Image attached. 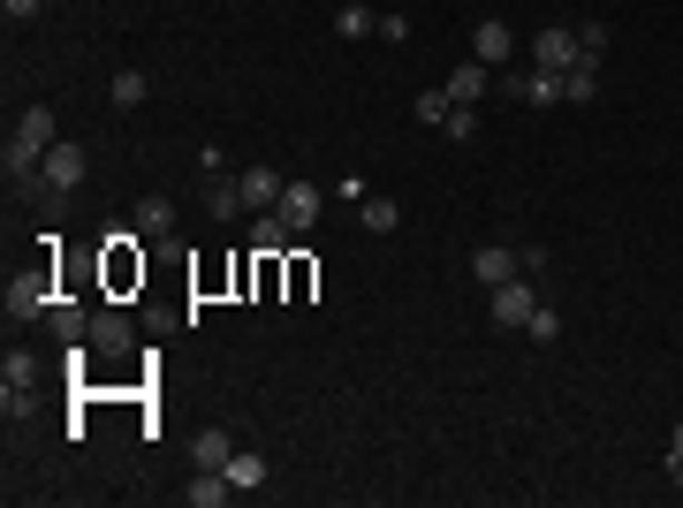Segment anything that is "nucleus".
I'll return each mask as SVG.
<instances>
[{
	"label": "nucleus",
	"instance_id": "1",
	"mask_svg": "<svg viewBox=\"0 0 683 508\" xmlns=\"http://www.w3.org/2000/svg\"><path fill=\"white\" fill-rule=\"evenodd\" d=\"M77 182H85V145H46V175L31 182V190H39V206H61Z\"/></svg>",
	"mask_w": 683,
	"mask_h": 508
},
{
	"label": "nucleus",
	"instance_id": "2",
	"mask_svg": "<svg viewBox=\"0 0 683 508\" xmlns=\"http://www.w3.org/2000/svg\"><path fill=\"white\" fill-rule=\"evenodd\" d=\"M486 297H494V327H524L540 311V273H516L502 289H486Z\"/></svg>",
	"mask_w": 683,
	"mask_h": 508
},
{
	"label": "nucleus",
	"instance_id": "3",
	"mask_svg": "<svg viewBox=\"0 0 683 508\" xmlns=\"http://www.w3.org/2000/svg\"><path fill=\"white\" fill-rule=\"evenodd\" d=\"M31 387H39V357H31V349H8V357H0V410L16 418V410L31 402Z\"/></svg>",
	"mask_w": 683,
	"mask_h": 508
},
{
	"label": "nucleus",
	"instance_id": "4",
	"mask_svg": "<svg viewBox=\"0 0 683 508\" xmlns=\"http://www.w3.org/2000/svg\"><path fill=\"white\" fill-rule=\"evenodd\" d=\"M577 61H585V46H577V31H570V23H547V31H540V39H532V69H577Z\"/></svg>",
	"mask_w": 683,
	"mask_h": 508
},
{
	"label": "nucleus",
	"instance_id": "5",
	"mask_svg": "<svg viewBox=\"0 0 683 508\" xmlns=\"http://www.w3.org/2000/svg\"><path fill=\"white\" fill-rule=\"evenodd\" d=\"M46 311H53V281L46 273H16L8 281V327L16 319H46Z\"/></svg>",
	"mask_w": 683,
	"mask_h": 508
},
{
	"label": "nucleus",
	"instance_id": "6",
	"mask_svg": "<svg viewBox=\"0 0 683 508\" xmlns=\"http://www.w3.org/2000/svg\"><path fill=\"white\" fill-rule=\"evenodd\" d=\"M91 349H99V357H129V341H137V327H129V311H115V303H99V311H91Z\"/></svg>",
	"mask_w": 683,
	"mask_h": 508
},
{
	"label": "nucleus",
	"instance_id": "7",
	"mask_svg": "<svg viewBox=\"0 0 683 508\" xmlns=\"http://www.w3.org/2000/svg\"><path fill=\"white\" fill-rule=\"evenodd\" d=\"M471 273H478L486 289H502V281L524 273V258H516V243H478V251H471Z\"/></svg>",
	"mask_w": 683,
	"mask_h": 508
},
{
	"label": "nucleus",
	"instance_id": "8",
	"mask_svg": "<svg viewBox=\"0 0 683 508\" xmlns=\"http://www.w3.org/2000/svg\"><path fill=\"white\" fill-rule=\"evenodd\" d=\"M516 53V39H509V23L502 16H486V23H471V61H486V69H502Z\"/></svg>",
	"mask_w": 683,
	"mask_h": 508
},
{
	"label": "nucleus",
	"instance_id": "9",
	"mask_svg": "<svg viewBox=\"0 0 683 508\" xmlns=\"http://www.w3.org/2000/svg\"><path fill=\"white\" fill-rule=\"evenodd\" d=\"M198 206L214 212V220H236V212H244V182H236L228 168H220V175H206V182H198Z\"/></svg>",
	"mask_w": 683,
	"mask_h": 508
},
{
	"label": "nucleus",
	"instance_id": "10",
	"mask_svg": "<svg viewBox=\"0 0 683 508\" xmlns=\"http://www.w3.org/2000/svg\"><path fill=\"white\" fill-rule=\"evenodd\" d=\"M486 84H494V69H486V61H456V69H448V99H456V107H478V99H486Z\"/></svg>",
	"mask_w": 683,
	"mask_h": 508
},
{
	"label": "nucleus",
	"instance_id": "11",
	"mask_svg": "<svg viewBox=\"0 0 683 508\" xmlns=\"http://www.w3.org/2000/svg\"><path fill=\"white\" fill-rule=\"evenodd\" d=\"M236 182H244V212H274L281 190H289V175H274V168H251V175H236Z\"/></svg>",
	"mask_w": 683,
	"mask_h": 508
},
{
	"label": "nucleus",
	"instance_id": "12",
	"mask_svg": "<svg viewBox=\"0 0 683 508\" xmlns=\"http://www.w3.org/2000/svg\"><path fill=\"white\" fill-rule=\"evenodd\" d=\"M509 91L524 99V107H555V99H562V77H555V69H516Z\"/></svg>",
	"mask_w": 683,
	"mask_h": 508
},
{
	"label": "nucleus",
	"instance_id": "13",
	"mask_svg": "<svg viewBox=\"0 0 683 508\" xmlns=\"http://www.w3.org/2000/svg\"><path fill=\"white\" fill-rule=\"evenodd\" d=\"M274 212H281V220H289V228L304 236V228L319 220V182H289V190H281V206H274Z\"/></svg>",
	"mask_w": 683,
	"mask_h": 508
},
{
	"label": "nucleus",
	"instance_id": "14",
	"mask_svg": "<svg viewBox=\"0 0 683 508\" xmlns=\"http://www.w3.org/2000/svg\"><path fill=\"white\" fill-rule=\"evenodd\" d=\"M182 501H190V508H220V501H236V486H228V470H190Z\"/></svg>",
	"mask_w": 683,
	"mask_h": 508
},
{
	"label": "nucleus",
	"instance_id": "15",
	"mask_svg": "<svg viewBox=\"0 0 683 508\" xmlns=\"http://www.w3.org/2000/svg\"><path fill=\"white\" fill-rule=\"evenodd\" d=\"M46 327H53V341H85L91 335V311L77 297H53V311H46Z\"/></svg>",
	"mask_w": 683,
	"mask_h": 508
},
{
	"label": "nucleus",
	"instance_id": "16",
	"mask_svg": "<svg viewBox=\"0 0 683 508\" xmlns=\"http://www.w3.org/2000/svg\"><path fill=\"white\" fill-rule=\"evenodd\" d=\"M137 236H175V198H137Z\"/></svg>",
	"mask_w": 683,
	"mask_h": 508
},
{
	"label": "nucleus",
	"instance_id": "17",
	"mask_svg": "<svg viewBox=\"0 0 683 508\" xmlns=\"http://www.w3.org/2000/svg\"><path fill=\"white\" fill-rule=\"evenodd\" d=\"M228 486H236V494H258V486H266V456H258V448H236V456H228Z\"/></svg>",
	"mask_w": 683,
	"mask_h": 508
},
{
	"label": "nucleus",
	"instance_id": "18",
	"mask_svg": "<svg viewBox=\"0 0 683 508\" xmlns=\"http://www.w3.org/2000/svg\"><path fill=\"white\" fill-rule=\"evenodd\" d=\"M251 243H258V251H266V258H281V251H289V243H297V228H289V220H281V212H258Z\"/></svg>",
	"mask_w": 683,
	"mask_h": 508
},
{
	"label": "nucleus",
	"instance_id": "19",
	"mask_svg": "<svg viewBox=\"0 0 683 508\" xmlns=\"http://www.w3.org/2000/svg\"><path fill=\"white\" fill-rule=\"evenodd\" d=\"M562 99H577V107H593V99H600V69H593V61L562 69Z\"/></svg>",
	"mask_w": 683,
	"mask_h": 508
},
{
	"label": "nucleus",
	"instance_id": "20",
	"mask_svg": "<svg viewBox=\"0 0 683 508\" xmlns=\"http://www.w3.org/2000/svg\"><path fill=\"white\" fill-rule=\"evenodd\" d=\"M228 456H236V440H228L220 425H206V432H198V470H228Z\"/></svg>",
	"mask_w": 683,
	"mask_h": 508
},
{
	"label": "nucleus",
	"instance_id": "21",
	"mask_svg": "<svg viewBox=\"0 0 683 508\" xmlns=\"http://www.w3.org/2000/svg\"><path fill=\"white\" fill-rule=\"evenodd\" d=\"M16 137H31V145H61V137H53V107H23V114H16Z\"/></svg>",
	"mask_w": 683,
	"mask_h": 508
},
{
	"label": "nucleus",
	"instance_id": "22",
	"mask_svg": "<svg viewBox=\"0 0 683 508\" xmlns=\"http://www.w3.org/2000/svg\"><path fill=\"white\" fill-rule=\"evenodd\" d=\"M357 220H365L373 236H395V228H403V206H395V198H365V206H357Z\"/></svg>",
	"mask_w": 683,
	"mask_h": 508
},
{
	"label": "nucleus",
	"instance_id": "23",
	"mask_svg": "<svg viewBox=\"0 0 683 508\" xmlns=\"http://www.w3.org/2000/svg\"><path fill=\"white\" fill-rule=\"evenodd\" d=\"M373 23H380V16H373L365 0H342V8H335V31H342V39H365Z\"/></svg>",
	"mask_w": 683,
	"mask_h": 508
},
{
	"label": "nucleus",
	"instance_id": "24",
	"mask_svg": "<svg viewBox=\"0 0 683 508\" xmlns=\"http://www.w3.org/2000/svg\"><path fill=\"white\" fill-rule=\"evenodd\" d=\"M145 91H152V77H145V69H122V77H115V107H145Z\"/></svg>",
	"mask_w": 683,
	"mask_h": 508
},
{
	"label": "nucleus",
	"instance_id": "25",
	"mask_svg": "<svg viewBox=\"0 0 683 508\" xmlns=\"http://www.w3.org/2000/svg\"><path fill=\"white\" fill-rule=\"evenodd\" d=\"M137 273H145V266H137V258H129V236H122V243H115V258H107V281H115V289H129V281H137Z\"/></svg>",
	"mask_w": 683,
	"mask_h": 508
},
{
	"label": "nucleus",
	"instance_id": "26",
	"mask_svg": "<svg viewBox=\"0 0 683 508\" xmlns=\"http://www.w3.org/2000/svg\"><path fill=\"white\" fill-rule=\"evenodd\" d=\"M524 335H532V341H555L562 335V311H555V303H540V311L524 319Z\"/></svg>",
	"mask_w": 683,
	"mask_h": 508
},
{
	"label": "nucleus",
	"instance_id": "27",
	"mask_svg": "<svg viewBox=\"0 0 683 508\" xmlns=\"http://www.w3.org/2000/svg\"><path fill=\"white\" fill-rule=\"evenodd\" d=\"M441 137H456V145H464V137H478V107H448V122H441Z\"/></svg>",
	"mask_w": 683,
	"mask_h": 508
},
{
	"label": "nucleus",
	"instance_id": "28",
	"mask_svg": "<svg viewBox=\"0 0 683 508\" xmlns=\"http://www.w3.org/2000/svg\"><path fill=\"white\" fill-rule=\"evenodd\" d=\"M448 107H456V99H448V91H418V122H448Z\"/></svg>",
	"mask_w": 683,
	"mask_h": 508
},
{
	"label": "nucleus",
	"instance_id": "29",
	"mask_svg": "<svg viewBox=\"0 0 683 508\" xmlns=\"http://www.w3.org/2000/svg\"><path fill=\"white\" fill-rule=\"evenodd\" d=\"M311 281H319V266H311V258H289V297H311Z\"/></svg>",
	"mask_w": 683,
	"mask_h": 508
},
{
	"label": "nucleus",
	"instance_id": "30",
	"mask_svg": "<svg viewBox=\"0 0 683 508\" xmlns=\"http://www.w3.org/2000/svg\"><path fill=\"white\" fill-rule=\"evenodd\" d=\"M577 46H585V61L607 53V23H577Z\"/></svg>",
	"mask_w": 683,
	"mask_h": 508
},
{
	"label": "nucleus",
	"instance_id": "31",
	"mask_svg": "<svg viewBox=\"0 0 683 508\" xmlns=\"http://www.w3.org/2000/svg\"><path fill=\"white\" fill-rule=\"evenodd\" d=\"M0 8H8V23H31V16H39L46 0H0Z\"/></svg>",
	"mask_w": 683,
	"mask_h": 508
},
{
	"label": "nucleus",
	"instance_id": "32",
	"mask_svg": "<svg viewBox=\"0 0 683 508\" xmlns=\"http://www.w3.org/2000/svg\"><path fill=\"white\" fill-rule=\"evenodd\" d=\"M669 464H683V425H676V440H669Z\"/></svg>",
	"mask_w": 683,
	"mask_h": 508
},
{
	"label": "nucleus",
	"instance_id": "33",
	"mask_svg": "<svg viewBox=\"0 0 683 508\" xmlns=\"http://www.w3.org/2000/svg\"><path fill=\"white\" fill-rule=\"evenodd\" d=\"M669 470H676V486H683V464H669Z\"/></svg>",
	"mask_w": 683,
	"mask_h": 508
}]
</instances>
